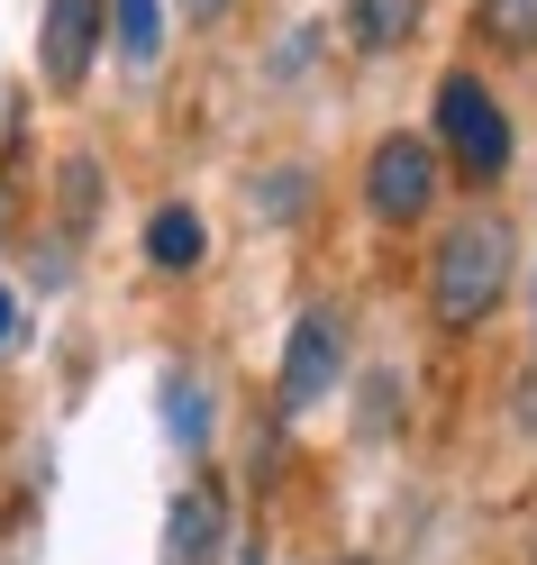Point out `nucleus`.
<instances>
[{"mask_svg":"<svg viewBox=\"0 0 537 565\" xmlns=\"http://www.w3.org/2000/svg\"><path fill=\"white\" fill-rule=\"evenodd\" d=\"M501 292H511V228L501 220H455L438 237V256H428V310H438V329H483Z\"/></svg>","mask_w":537,"mask_h":565,"instance_id":"f257e3e1","label":"nucleus"},{"mask_svg":"<svg viewBox=\"0 0 537 565\" xmlns=\"http://www.w3.org/2000/svg\"><path fill=\"white\" fill-rule=\"evenodd\" d=\"M438 147L455 164V183H501L511 173V110L474 74H447L438 83Z\"/></svg>","mask_w":537,"mask_h":565,"instance_id":"f03ea898","label":"nucleus"},{"mask_svg":"<svg viewBox=\"0 0 537 565\" xmlns=\"http://www.w3.org/2000/svg\"><path fill=\"white\" fill-rule=\"evenodd\" d=\"M438 183H447V147L438 137H383V147L365 156V210L383 228H419L428 210H438Z\"/></svg>","mask_w":537,"mask_h":565,"instance_id":"7ed1b4c3","label":"nucleus"},{"mask_svg":"<svg viewBox=\"0 0 537 565\" xmlns=\"http://www.w3.org/2000/svg\"><path fill=\"white\" fill-rule=\"evenodd\" d=\"M346 383V310L337 301H310L292 320V347H282V411H319Z\"/></svg>","mask_w":537,"mask_h":565,"instance_id":"20e7f679","label":"nucleus"},{"mask_svg":"<svg viewBox=\"0 0 537 565\" xmlns=\"http://www.w3.org/2000/svg\"><path fill=\"white\" fill-rule=\"evenodd\" d=\"M110 38V0H46V28H37V74L55 92H83L92 83V55Z\"/></svg>","mask_w":537,"mask_h":565,"instance_id":"39448f33","label":"nucleus"},{"mask_svg":"<svg viewBox=\"0 0 537 565\" xmlns=\"http://www.w3.org/2000/svg\"><path fill=\"white\" fill-rule=\"evenodd\" d=\"M219 547H228L219 483H183V492H173V511H164V565H219Z\"/></svg>","mask_w":537,"mask_h":565,"instance_id":"423d86ee","label":"nucleus"},{"mask_svg":"<svg viewBox=\"0 0 537 565\" xmlns=\"http://www.w3.org/2000/svg\"><path fill=\"white\" fill-rule=\"evenodd\" d=\"M419 19H428V0H346L355 55H401V46L419 38Z\"/></svg>","mask_w":537,"mask_h":565,"instance_id":"0eeeda50","label":"nucleus"},{"mask_svg":"<svg viewBox=\"0 0 537 565\" xmlns=\"http://www.w3.org/2000/svg\"><path fill=\"white\" fill-rule=\"evenodd\" d=\"M147 256H155L164 274H192V265L210 256V237H201V210H183V201H164L155 220H147Z\"/></svg>","mask_w":537,"mask_h":565,"instance_id":"6e6552de","label":"nucleus"},{"mask_svg":"<svg viewBox=\"0 0 537 565\" xmlns=\"http://www.w3.org/2000/svg\"><path fill=\"white\" fill-rule=\"evenodd\" d=\"M110 38H119V55L147 74V64L164 55V0H110Z\"/></svg>","mask_w":537,"mask_h":565,"instance_id":"1a4fd4ad","label":"nucleus"},{"mask_svg":"<svg viewBox=\"0 0 537 565\" xmlns=\"http://www.w3.org/2000/svg\"><path fill=\"white\" fill-rule=\"evenodd\" d=\"M474 28L501 55H537V0H474Z\"/></svg>","mask_w":537,"mask_h":565,"instance_id":"9d476101","label":"nucleus"},{"mask_svg":"<svg viewBox=\"0 0 537 565\" xmlns=\"http://www.w3.org/2000/svg\"><path fill=\"white\" fill-rule=\"evenodd\" d=\"M164 429L183 438V447L210 438V402H201V383H192V374H173V383H164Z\"/></svg>","mask_w":537,"mask_h":565,"instance_id":"9b49d317","label":"nucleus"},{"mask_svg":"<svg viewBox=\"0 0 537 565\" xmlns=\"http://www.w3.org/2000/svg\"><path fill=\"white\" fill-rule=\"evenodd\" d=\"M10 338H19V301L0 292V347H10Z\"/></svg>","mask_w":537,"mask_h":565,"instance_id":"f8f14e48","label":"nucleus"},{"mask_svg":"<svg viewBox=\"0 0 537 565\" xmlns=\"http://www.w3.org/2000/svg\"><path fill=\"white\" fill-rule=\"evenodd\" d=\"M183 10H192V19H219V10H228V0H183Z\"/></svg>","mask_w":537,"mask_h":565,"instance_id":"ddd939ff","label":"nucleus"}]
</instances>
